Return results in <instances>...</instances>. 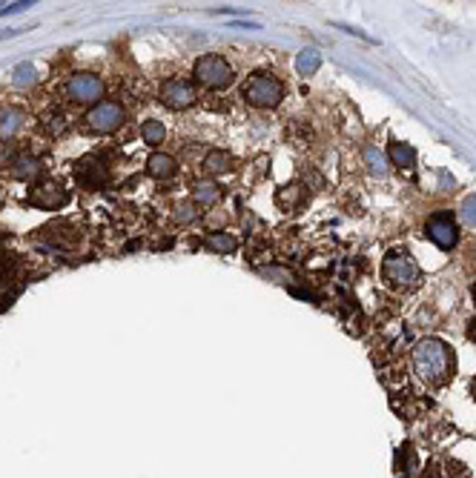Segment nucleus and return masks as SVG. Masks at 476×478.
Segmentation results:
<instances>
[{
    "instance_id": "4",
    "label": "nucleus",
    "mask_w": 476,
    "mask_h": 478,
    "mask_svg": "<svg viewBox=\"0 0 476 478\" xmlns=\"http://www.w3.org/2000/svg\"><path fill=\"white\" fill-rule=\"evenodd\" d=\"M196 81L209 89H227L233 83V69L221 54H204L196 63Z\"/></svg>"
},
{
    "instance_id": "28",
    "label": "nucleus",
    "mask_w": 476,
    "mask_h": 478,
    "mask_svg": "<svg viewBox=\"0 0 476 478\" xmlns=\"http://www.w3.org/2000/svg\"><path fill=\"white\" fill-rule=\"evenodd\" d=\"M0 203H3V189H0Z\"/></svg>"
},
{
    "instance_id": "14",
    "label": "nucleus",
    "mask_w": 476,
    "mask_h": 478,
    "mask_svg": "<svg viewBox=\"0 0 476 478\" xmlns=\"http://www.w3.org/2000/svg\"><path fill=\"white\" fill-rule=\"evenodd\" d=\"M218 186L216 183H209V181H201L193 186V203H201V206H209V203H216L218 201Z\"/></svg>"
},
{
    "instance_id": "9",
    "label": "nucleus",
    "mask_w": 476,
    "mask_h": 478,
    "mask_svg": "<svg viewBox=\"0 0 476 478\" xmlns=\"http://www.w3.org/2000/svg\"><path fill=\"white\" fill-rule=\"evenodd\" d=\"M198 98V92L193 83H187V81H169L164 83L161 89V101L169 106V109H187V106H193Z\"/></svg>"
},
{
    "instance_id": "17",
    "label": "nucleus",
    "mask_w": 476,
    "mask_h": 478,
    "mask_svg": "<svg viewBox=\"0 0 476 478\" xmlns=\"http://www.w3.org/2000/svg\"><path fill=\"white\" fill-rule=\"evenodd\" d=\"M207 246H209V250H216V252H221V255H230V252L238 250V241L233 235H227V232H216V235H209Z\"/></svg>"
},
{
    "instance_id": "12",
    "label": "nucleus",
    "mask_w": 476,
    "mask_h": 478,
    "mask_svg": "<svg viewBox=\"0 0 476 478\" xmlns=\"http://www.w3.org/2000/svg\"><path fill=\"white\" fill-rule=\"evenodd\" d=\"M12 178L17 181H29V178H37L41 175V161L32 158V155H21V158H15L12 161Z\"/></svg>"
},
{
    "instance_id": "16",
    "label": "nucleus",
    "mask_w": 476,
    "mask_h": 478,
    "mask_svg": "<svg viewBox=\"0 0 476 478\" xmlns=\"http://www.w3.org/2000/svg\"><path fill=\"white\" fill-rule=\"evenodd\" d=\"M390 158H393V163L396 166H402V169H410L413 163H416V149L413 146H408V143H393L390 146Z\"/></svg>"
},
{
    "instance_id": "8",
    "label": "nucleus",
    "mask_w": 476,
    "mask_h": 478,
    "mask_svg": "<svg viewBox=\"0 0 476 478\" xmlns=\"http://www.w3.org/2000/svg\"><path fill=\"white\" fill-rule=\"evenodd\" d=\"M29 203L37 206V209H61V206L69 203V192L61 183L44 181V183H37L29 192Z\"/></svg>"
},
{
    "instance_id": "15",
    "label": "nucleus",
    "mask_w": 476,
    "mask_h": 478,
    "mask_svg": "<svg viewBox=\"0 0 476 478\" xmlns=\"http://www.w3.org/2000/svg\"><path fill=\"white\" fill-rule=\"evenodd\" d=\"M204 169L213 172V175H224V172L233 169V158L227 152H209L207 161H204Z\"/></svg>"
},
{
    "instance_id": "18",
    "label": "nucleus",
    "mask_w": 476,
    "mask_h": 478,
    "mask_svg": "<svg viewBox=\"0 0 476 478\" xmlns=\"http://www.w3.org/2000/svg\"><path fill=\"white\" fill-rule=\"evenodd\" d=\"M318 66H321V54L316 49H304L296 61L298 74H313V72H318Z\"/></svg>"
},
{
    "instance_id": "6",
    "label": "nucleus",
    "mask_w": 476,
    "mask_h": 478,
    "mask_svg": "<svg viewBox=\"0 0 476 478\" xmlns=\"http://www.w3.org/2000/svg\"><path fill=\"white\" fill-rule=\"evenodd\" d=\"M66 94H69L75 103H92V101H98L101 94H104V83H101L98 74L81 72V74H72V78H69Z\"/></svg>"
},
{
    "instance_id": "27",
    "label": "nucleus",
    "mask_w": 476,
    "mask_h": 478,
    "mask_svg": "<svg viewBox=\"0 0 476 478\" xmlns=\"http://www.w3.org/2000/svg\"><path fill=\"white\" fill-rule=\"evenodd\" d=\"M207 223H209V226H221V223H224V215H216V212H213V215L207 218Z\"/></svg>"
},
{
    "instance_id": "23",
    "label": "nucleus",
    "mask_w": 476,
    "mask_h": 478,
    "mask_svg": "<svg viewBox=\"0 0 476 478\" xmlns=\"http://www.w3.org/2000/svg\"><path fill=\"white\" fill-rule=\"evenodd\" d=\"M196 203H178L175 206V221L178 223H187V221H196Z\"/></svg>"
},
{
    "instance_id": "25",
    "label": "nucleus",
    "mask_w": 476,
    "mask_h": 478,
    "mask_svg": "<svg viewBox=\"0 0 476 478\" xmlns=\"http://www.w3.org/2000/svg\"><path fill=\"white\" fill-rule=\"evenodd\" d=\"M44 129L49 132V135H61V132L66 129V123H64V118H61V114H49V118H46V123H44Z\"/></svg>"
},
{
    "instance_id": "30",
    "label": "nucleus",
    "mask_w": 476,
    "mask_h": 478,
    "mask_svg": "<svg viewBox=\"0 0 476 478\" xmlns=\"http://www.w3.org/2000/svg\"><path fill=\"white\" fill-rule=\"evenodd\" d=\"M473 292H476V290H473Z\"/></svg>"
},
{
    "instance_id": "21",
    "label": "nucleus",
    "mask_w": 476,
    "mask_h": 478,
    "mask_svg": "<svg viewBox=\"0 0 476 478\" xmlns=\"http://www.w3.org/2000/svg\"><path fill=\"white\" fill-rule=\"evenodd\" d=\"M365 161H368V166H370L373 175H379V178L388 175V161H385V155H382V152H379L376 146H368V149H365Z\"/></svg>"
},
{
    "instance_id": "19",
    "label": "nucleus",
    "mask_w": 476,
    "mask_h": 478,
    "mask_svg": "<svg viewBox=\"0 0 476 478\" xmlns=\"http://www.w3.org/2000/svg\"><path fill=\"white\" fill-rule=\"evenodd\" d=\"M141 135H144V141H146L149 146H158V143H164V138H166V129H164L161 121H146V123L141 126Z\"/></svg>"
},
{
    "instance_id": "24",
    "label": "nucleus",
    "mask_w": 476,
    "mask_h": 478,
    "mask_svg": "<svg viewBox=\"0 0 476 478\" xmlns=\"http://www.w3.org/2000/svg\"><path fill=\"white\" fill-rule=\"evenodd\" d=\"M462 221L468 226H476V195H470L465 203H462Z\"/></svg>"
},
{
    "instance_id": "10",
    "label": "nucleus",
    "mask_w": 476,
    "mask_h": 478,
    "mask_svg": "<svg viewBox=\"0 0 476 478\" xmlns=\"http://www.w3.org/2000/svg\"><path fill=\"white\" fill-rule=\"evenodd\" d=\"M75 178H78V183L95 189V186H101L106 181V166L98 161V158H81L78 163H75Z\"/></svg>"
},
{
    "instance_id": "3",
    "label": "nucleus",
    "mask_w": 476,
    "mask_h": 478,
    "mask_svg": "<svg viewBox=\"0 0 476 478\" xmlns=\"http://www.w3.org/2000/svg\"><path fill=\"white\" fill-rule=\"evenodd\" d=\"M382 275L390 286H396V290H410V286H416L419 278H422L416 261L408 252H399V250L388 252V258L382 263Z\"/></svg>"
},
{
    "instance_id": "13",
    "label": "nucleus",
    "mask_w": 476,
    "mask_h": 478,
    "mask_svg": "<svg viewBox=\"0 0 476 478\" xmlns=\"http://www.w3.org/2000/svg\"><path fill=\"white\" fill-rule=\"evenodd\" d=\"M23 126V112L21 109H3L0 112V138H12L17 129Z\"/></svg>"
},
{
    "instance_id": "20",
    "label": "nucleus",
    "mask_w": 476,
    "mask_h": 478,
    "mask_svg": "<svg viewBox=\"0 0 476 478\" xmlns=\"http://www.w3.org/2000/svg\"><path fill=\"white\" fill-rule=\"evenodd\" d=\"M12 83H15V86H21V89L35 86V83H37V72H35V66H32V63H21V66L15 69V74H12Z\"/></svg>"
},
{
    "instance_id": "1",
    "label": "nucleus",
    "mask_w": 476,
    "mask_h": 478,
    "mask_svg": "<svg viewBox=\"0 0 476 478\" xmlns=\"http://www.w3.org/2000/svg\"><path fill=\"white\" fill-rule=\"evenodd\" d=\"M413 370L430 387H442L453 375V352L445 341L425 338L413 350Z\"/></svg>"
},
{
    "instance_id": "2",
    "label": "nucleus",
    "mask_w": 476,
    "mask_h": 478,
    "mask_svg": "<svg viewBox=\"0 0 476 478\" xmlns=\"http://www.w3.org/2000/svg\"><path fill=\"white\" fill-rule=\"evenodd\" d=\"M244 98H247V103H250V106L273 109L284 98V86H281L278 78H273V74L256 72V74H250V81L244 83Z\"/></svg>"
},
{
    "instance_id": "22",
    "label": "nucleus",
    "mask_w": 476,
    "mask_h": 478,
    "mask_svg": "<svg viewBox=\"0 0 476 478\" xmlns=\"http://www.w3.org/2000/svg\"><path fill=\"white\" fill-rule=\"evenodd\" d=\"M298 198H301V186H287L284 192L276 195V201H278L281 206H290V209L298 203Z\"/></svg>"
},
{
    "instance_id": "26",
    "label": "nucleus",
    "mask_w": 476,
    "mask_h": 478,
    "mask_svg": "<svg viewBox=\"0 0 476 478\" xmlns=\"http://www.w3.org/2000/svg\"><path fill=\"white\" fill-rule=\"evenodd\" d=\"M32 3H12V6H6V9H0V14H15V12H23V9H29Z\"/></svg>"
},
{
    "instance_id": "29",
    "label": "nucleus",
    "mask_w": 476,
    "mask_h": 478,
    "mask_svg": "<svg viewBox=\"0 0 476 478\" xmlns=\"http://www.w3.org/2000/svg\"><path fill=\"white\" fill-rule=\"evenodd\" d=\"M473 392H476V387H473Z\"/></svg>"
},
{
    "instance_id": "5",
    "label": "nucleus",
    "mask_w": 476,
    "mask_h": 478,
    "mask_svg": "<svg viewBox=\"0 0 476 478\" xmlns=\"http://www.w3.org/2000/svg\"><path fill=\"white\" fill-rule=\"evenodd\" d=\"M124 106L121 103H112V101H104L98 106H92L86 112V126L92 132H101V135H109V132H115L121 123H124Z\"/></svg>"
},
{
    "instance_id": "11",
    "label": "nucleus",
    "mask_w": 476,
    "mask_h": 478,
    "mask_svg": "<svg viewBox=\"0 0 476 478\" xmlns=\"http://www.w3.org/2000/svg\"><path fill=\"white\" fill-rule=\"evenodd\" d=\"M175 169H178V163H175V158H169V155H161V152H155L149 161H146V172L152 178H158V181H164V178H173L175 175Z\"/></svg>"
},
{
    "instance_id": "7",
    "label": "nucleus",
    "mask_w": 476,
    "mask_h": 478,
    "mask_svg": "<svg viewBox=\"0 0 476 478\" xmlns=\"http://www.w3.org/2000/svg\"><path fill=\"white\" fill-rule=\"evenodd\" d=\"M428 238L439 246V250H453L456 241H459V229H456V223L448 212H436L428 221Z\"/></svg>"
}]
</instances>
